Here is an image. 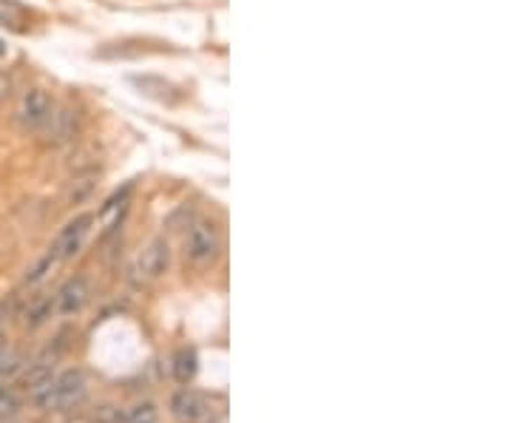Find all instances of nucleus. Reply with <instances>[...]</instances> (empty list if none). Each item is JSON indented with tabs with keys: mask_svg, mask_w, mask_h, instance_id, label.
<instances>
[{
	"mask_svg": "<svg viewBox=\"0 0 511 423\" xmlns=\"http://www.w3.org/2000/svg\"><path fill=\"white\" fill-rule=\"evenodd\" d=\"M0 352H6V341H4V335H0Z\"/></svg>",
	"mask_w": 511,
	"mask_h": 423,
	"instance_id": "obj_21",
	"label": "nucleus"
},
{
	"mask_svg": "<svg viewBox=\"0 0 511 423\" xmlns=\"http://www.w3.org/2000/svg\"><path fill=\"white\" fill-rule=\"evenodd\" d=\"M196 369H199L196 349L182 347V349L174 355V378H176V384H190L193 375H196Z\"/></svg>",
	"mask_w": 511,
	"mask_h": 423,
	"instance_id": "obj_11",
	"label": "nucleus"
},
{
	"mask_svg": "<svg viewBox=\"0 0 511 423\" xmlns=\"http://www.w3.org/2000/svg\"><path fill=\"white\" fill-rule=\"evenodd\" d=\"M125 423H157V406L153 403H139L125 415Z\"/></svg>",
	"mask_w": 511,
	"mask_h": 423,
	"instance_id": "obj_15",
	"label": "nucleus"
},
{
	"mask_svg": "<svg viewBox=\"0 0 511 423\" xmlns=\"http://www.w3.org/2000/svg\"><path fill=\"white\" fill-rule=\"evenodd\" d=\"M88 296H91L88 279H85V276H74V279H69V282L57 290V296H55V312H60V315H74V312H80V310L85 307Z\"/></svg>",
	"mask_w": 511,
	"mask_h": 423,
	"instance_id": "obj_7",
	"label": "nucleus"
},
{
	"mask_svg": "<svg viewBox=\"0 0 511 423\" xmlns=\"http://www.w3.org/2000/svg\"><path fill=\"white\" fill-rule=\"evenodd\" d=\"M80 131V114L71 109V105H55L48 123L43 125V131L37 134L43 145H51V148H60V145H69Z\"/></svg>",
	"mask_w": 511,
	"mask_h": 423,
	"instance_id": "obj_4",
	"label": "nucleus"
},
{
	"mask_svg": "<svg viewBox=\"0 0 511 423\" xmlns=\"http://www.w3.org/2000/svg\"><path fill=\"white\" fill-rule=\"evenodd\" d=\"M51 378H55V363L37 361V363H29V369L23 373V387H26L29 392H37V389H43L46 384H51Z\"/></svg>",
	"mask_w": 511,
	"mask_h": 423,
	"instance_id": "obj_12",
	"label": "nucleus"
},
{
	"mask_svg": "<svg viewBox=\"0 0 511 423\" xmlns=\"http://www.w3.org/2000/svg\"><path fill=\"white\" fill-rule=\"evenodd\" d=\"M51 312H55V298H40L26 310V324L34 330L51 319Z\"/></svg>",
	"mask_w": 511,
	"mask_h": 423,
	"instance_id": "obj_13",
	"label": "nucleus"
},
{
	"mask_svg": "<svg viewBox=\"0 0 511 423\" xmlns=\"http://www.w3.org/2000/svg\"><path fill=\"white\" fill-rule=\"evenodd\" d=\"M0 26L6 32L23 34L31 29V12L26 6H20L18 0H0Z\"/></svg>",
	"mask_w": 511,
	"mask_h": 423,
	"instance_id": "obj_10",
	"label": "nucleus"
},
{
	"mask_svg": "<svg viewBox=\"0 0 511 423\" xmlns=\"http://www.w3.org/2000/svg\"><path fill=\"white\" fill-rule=\"evenodd\" d=\"M185 261L190 268H211L222 253V236L219 228L211 219H193V225L185 233V244H182Z\"/></svg>",
	"mask_w": 511,
	"mask_h": 423,
	"instance_id": "obj_2",
	"label": "nucleus"
},
{
	"mask_svg": "<svg viewBox=\"0 0 511 423\" xmlns=\"http://www.w3.org/2000/svg\"><path fill=\"white\" fill-rule=\"evenodd\" d=\"M94 423H125V412H122L120 406H111V403L97 406V412H94Z\"/></svg>",
	"mask_w": 511,
	"mask_h": 423,
	"instance_id": "obj_16",
	"label": "nucleus"
},
{
	"mask_svg": "<svg viewBox=\"0 0 511 423\" xmlns=\"http://www.w3.org/2000/svg\"><path fill=\"white\" fill-rule=\"evenodd\" d=\"M55 97H51L46 88H26L20 97H18V102H15V114H12V120H15V125L23 131V134H29V137H37L40 131H43V125L48 123V117H51V111H55Z\"/></svg>",
	"mask_w": 511,
	"mask_h": 423,
	"instance_id": "obj_3",
	"label": "nucleus"
},
{
	"mask_svg": "<svg viewBox=\"0 0 511 423\" xmlns=\"http://www.w3.org/2000/svg\"><path fill=\"white\" fill-rule=\"evenodd\" d=\"M57 264V258H55V253H46V256H40L31 268H29V273H26V284H37V282H43L46 279V273H51V268Z\"/></svg>",
	"mask_w": 511,
	"mask_h": 423,
	"instance_id": "obj_14",
	"label": "nucleus"
},
{
	"mask_svg": "<svg viewBox=\"0 0 511 423\" xmlns=\"http://www.w3.org/2000/svg\"><path fill=\"white\" fill-rule=\"evenodd\" d=\"M31 395H34V403L46 412L71 409L85 395V375L80 369H66V373H60L57 378H51V384H46L43 389H37Z\"/></svg>",
	"mask_w": 511,
	"mask_h": 423,
	"instance_id": "obj_1",
	"label": "nucleus"
},
{
	"mask_svg": "<svg viewBox=\"0 0 511 423\" xmlns=\"http://www.w3.org/2000/svg\"><path fill=\"white\" fill-rule=\"evenodd\" d=\"M4 55H6V43H4V40H0V57H4Z\"/></svg>",
	"mask_w": 511,
	"mask_h": 423,
	"instance_id": "obj_20",
	"label": "nucleus"
},
{
	"mask_svg": "<svg viewBox=\"0 0 511 423\" xmlns=\"http://www.w3.org/2000/svg\"><path fill=\"white\" fill-rule=\"evenodd\" d=\"M131 190H134V185L128 182L122 190H117L108 202H106V207H102V214H111V210H117V207H125V202H128V196H131Z\"/></svg>",
	"mask_w": 511,
	"mask_h": 423,
	"instance_id": "obj_17",
	"label": "nucleus"
},
{
	"mask_svg": "<svg viewBox=\"0 0 511 423\" xmlns=\"http://www.w3.org/2000/svg\"><path fill=\"white\" fill-rule=\"evenodd\" d=\"M168 264H171V247H168V242L165 239H153L136 256L131 273H134L136 282H153V279H160L168 270Z\"/></svg>",
	"mask_w": 511,
	"mask_h": 423,
	"instance_id": "obj_5",
	"label": "nucleus"
},
{
	"mask_svg": "<svg viewBox=\"0 0 511 423\" xmlns=\"http://www.w3.org/2000/svg\"><path fill=\"white\" fill-rule=\"evenodd\" d=\"M171 415L179 423H196L204 415V401L196 392H190V389H179L171 398Z\"/></svg>",
	"mask_w": 511,
	"mask_h": 423,
	"instance_id": "obj_8",
	"label": "nucleus"
},
{
	"mask_svg": "<svg viewBox=\"0 0 511 423\" xmlns=\"http://www.w3.org/2000/svg\"><path fill=\"white\" fill-rule=\"evenodd\" d=\"M91 188H94V182H91V179H77V182H74V188L69 190V199L77 204V202H83V199L91 193Z\"/></svg>",
	"mask_w": 511,
	"mask_h": 423,
	"instance_id": "obj_18",
	"label": "nucleus"
},
{
	"mask_svg": "<svg viewBox=\"0 0 511 423\" xmlns=\"http://www.w3.org/2000/svg\"><path fill=\"white\" fill-rule=\"evenodd\" d=\"M131 83H134L145 97H153V99H160V102H179V99H182V91H179L176 85H171L168 80H162V77H150V74H145V77H131Z\"/></svg>",
	"mask_w": 511,
	"mask_h": 423,
	"instance_id": "obj_9",
	"label": "nucleus"
},
{
	"mask_svg": "<svg viewBox=\"0 0 511 423\" xmlns=\"http://www.w3.org/2000/svg\"><path fill=\"white\" fill-rule=\"evenodd\" d=\"M9 91H12V80H9L6 74H0V102L9 97Z\"/></svg>",
	"mask_w": 511,
	"mask_h": 423,
	"instance_id": "obj_19",
	"label": "nucleus"
},
{
	"mask_svg": "<svg viewBox=\"0 0 511 423\" xmlns=\"http://www.w3.org/2000/svg\"><path fill=\"white\" fill-rule=\"evenodd\" d=\"M91 225H94V214H80V216H74V219H71V222L60 230V236L55 239V244H51L48 250L55 253V258H57V261L71 258V256L83 247V242H85V236H88Z\"/></svg>",
	"mask_w": 511,
	"mask_h": 423,
	"instance_id": "obj_6",
	"label": "nucleus"
}]
</instances>
